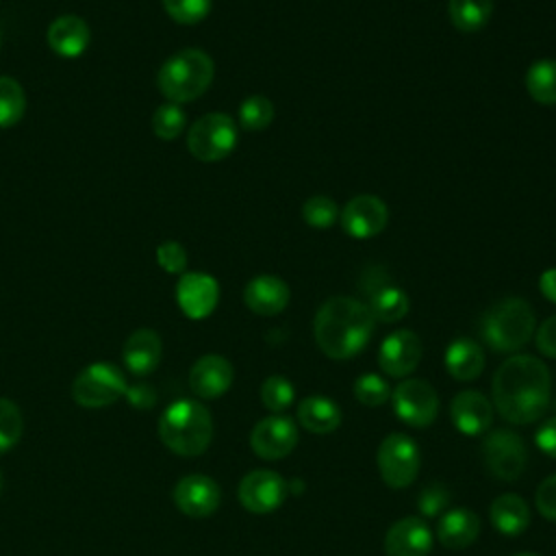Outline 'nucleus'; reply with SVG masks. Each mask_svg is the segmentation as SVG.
Segmentation results:
<instances>
[{
  "instance_id": "obj_14",
  "label": "nucleus",
  "mask_w": 556,
  "mask_h": 556,
  "mask_svg": "<svg viewBox=\"0 0 556 556\" xmlns=\"http://www.w3.org/2000/svg\"><path fill=\"white\" fill-rule=\"evenodd\" d=\"M172 497L180 513L193 519H202L217 510L222 491L213 478L202 473H191L176 482Z\"/></svg>"
},
{
  "instance_id": "obj_33",
  "label": "nucleus",
  "mask_w": 556,
  "mask_h": 556,
  "mask_svg": "<svg viewBox=\"0 0 556 556\" xmlns=\"http://www.w3.org/2000/svg\"><path fill=\"white\" fill-rule=\"evenodd\" d=\"M22 437V413L9 397H0V454L9 452Z\"/></svg>"
},
{
  "instance_id": "obj_43",
  "label": "nucleus",
  "mask_w": 556,
  "mask_h": 556,
  "mask_svg": "<svg viewBox=\"0 0 556 556\" xmlns=\"http://www.w3.org/2000/svg\"><path fill=\"white\" fill-rule=\"evenodd\" d=\"M539 289H541V293H543L549 302L556 304V267H549V269H545V271L541 274V278H539Z\"/></svg>"
},
{
  "instance_id": "obj_44",
  "label": "nucleus",
  "mask_w": 556,
  "mask_h": 556,
  "mask_svg": "<svg viewBox=\"0 0 556 556\" xmlns=\"http://www.w3.org/2000/svg\"><path fill=\"white\" fill-rule=\"evenodd\" d=\"M515 556H541V554H534V552H521V554H515Z\"/></svg>"
},
{
  "instance_id": "obj_28",
  "label": "nucleus",
  "mask_w": 556,
  "mask_h": 556,
  "mask_svg": "<svg viewBox=\"0 0 556 556\" xmlns=\"http://www.w3.org/2000/svg\"><path fill=\"white\" fill-rule=\"evenodd\" d=\"M367 306H369L374 319L391 324V321H400L408 313L410 300L400 287L384 285L371 293Z\"/></svg>"
},
{
  "instance_id": "obj_37",
  "label": "nucleus",
  "mask_w": 556,
  "mask_h": 556,
  "mask_svg": "<svg viewBox=\"0 0 556 556\" xmlns=\"http://www.w3.org/2000/svg\"><path fill=\"white\" fill-rule=\"evenodd\" d=\"M167 15L178 24H198L211 11V0H163Z\"/></svg>"
},
{
  "instance_id": "obj_7",
  "label": "nucleus",
  "mask_w": 556,
  "mask_h": 556,
  "mask_svg": "<svg viewBox=\"0 0 556 556\" xmlns=\"http://www.w3.org/2000/svg\"><path fill=\"white\" fill-rule=\"evenodd\" d=\"M126 378L113 363H91L72 384V397L85 408H102L126 393Z\"/></svg>"
},
{
  "instance_id": "obj_4",
  "label": "nucleus",
  "mask_w": 556,
  "mask_h": 556,
  "mask_svg": "<svg viewBox=\"0 0 556 556\" xmlns=\"http://www.w3.org/2000/svg\"><path fill=\"white\" fill-rule=\"evenodd\" d=\"M213 74V59L204 50L185 48L161 65L156 85L169 102L182 104L200 98L211 87Z\"/></svg>"
},
{
  "instance_id": "obj_10",
  "label": "nucleus",
  "mask_w": 556,
  "mask_h": 556,
  "mask_svg": "<svg viewBox=\"0 0 556 556\" xmlns=\"http://www.w3.org/2000/svg\"><path fill=\"white\" fill-rule=\"evenodd\" d=\"M395 415L415 428L430 426L439 415V397L430 382L408 378L391 391Z\"/></svg>"
},
{
  "instance_id": "obj_2",
  "label": "nucleus",
  "mask_w": 556,
  "mask_h": 556,
  "mask_svg": "<svg viewBox=\"0 0 556 556\" xmlns=\"http://www.w3.org/2000/svg\"><path fill=\"white\" fill-rule=\"evenodd\" d=\"M319 350L334 358L345 361L363 352L374 334V315L367 304L356 298L334 295L326 300L313 324Z\"/></svg>"
},
{
  "instance_id": "obj_19",
  "label": "nucleus",
  "mask_w": 556,
  "mask_h": 556,
  "mask_svg": "<svg viewBox=\"0 0 556 556\" xmlns=\"http://www.w3.org/2000/svg\"><path fill=\"white\" fill-rule=\"evenodd\" d=\"M432 549V534L424 519L404 517L395 521L384 536L387 556H428Z\"/></svg>"
},
{
  "instance_id": "obj_21",
  "label": "nucleus",
  "mask_w": 556,
  "mask_h": 556,
  "mask_svg": "<svg viewBox=\"0 0 556 556\" xmlns=\"http://www.w3.org/2000/svg\"><path fill=\"white\" fill-rule=\"evenodd\" d=\"M46 39L59 56L74 59L80 56L89 46V26L78 15H61L48 26Z\"/></svg>"
},
{
  "instance_id": "obj_22",
  "label": "nucleus",
  "mask_w": 556,
  "mask_h": 556,
  "mask_svg": "<svg viewBox=\"0 0 556 556\" xmlns=\"http://www.w3.org/2000/svg\"><path fill=\"white\" fill-rule=\"evenodd\" d=\"M122 358L135 376L152 374L161 361V337L150 328L135 330L122 348Z\"/></svg>"
},
{
  "instance_id": "obj_45",
  "label": "nucleus",
  "mask_w": 556,
  "mask_h": 556,
  "mask_svg": "<svg viewBox=\"0 0 556 556\" xmlns=\"http://www.w3.org/2000/svg\"><path fill=\"white\" fill-rule=\"evenodd\" d=\"M0 489H2V476H0Z\"/></svg>"
},
{
  "instance_id": "obj_35",
  "label": "nucleus",
  "mask_w": 556,
  "mask_h": 556,
  "mask_svg": "<svg viewBox=\"0 0 556 556\" xmlns=\"http://www.w3.org/2000/svg\"><path fill=\"white\" fill-rule=\"evenodd\" d=\"M354 395L365 406H382L391 397V387L378 374H363L354 382Z\"/></svg>"
},
{
  "instance_id": "obj_26",
  "label": "nucleus",
  "mask_w": 556,
  "mask_h": 556,
  "mask_svg": "<svg viewBox=\"0 0 556 556\" xmlns=\"http://www.w3.org/2000/svg\"><path fill=\"white\" fill-rule=\"evenodd\" d=\"M491 523L508 536L521 534L530 526V508L523 497L515 493H504L493 500L491 510H489Z\"/></svg>"
},
{
  "instance_id": "obj_1",
  "label": "nucleus",
  "mask_w": 556,
  "mask_h": 556,
  "mask_svg": "<svg viewBox=\"0 0 556 556\" xmlns=\"http://www.w3.org/2000/svg\"><path fill=\"white\" fill-rule=\"evenodd\" d=\"M552 378L543 361L530 354L506 358L493 376V402L497 413L517 426L541 419L549 404Z\"/></svg>"
},
{
  "instance_id": "obj_38",
  "label": "nucleus",
  "mask_w": 556,
  "mask_h": 556,
  "mask_svg": "<svg viewBox=\"0 0 556 556\" xmlns=\"http://www.w3.org/2000/svg\"><path fill=\"white\" fill-rule=\"evenodd\" d=\"M447 504H450V491L443 484H430L417 497V508L426 517H437Z\"/></svg>"
},
{
  "instance_id": "obj_27",
  "label": "nucleus",
  "mask_w": 556,
  "mask_h": 556,
  "mask_svg": "<svg viewBox=\"0 0 556 556\" xmlns=\"http://www.w3.org/2000/svg\"><path fill=\"white\" fill-rule=\"evenodd\" d=\"M495 0H450L447 11L452 24L463 33H476L486 26L493 15Z\"/></svg>"
},
{
  "instance_id": "obj_15",
  "label": "nucleus",
  "mask_w": 556,
  "mask_h": 556,
  "mask_svg": "<svg viewBox=\"0 0 556 556\" xmlns=\"http://www.w3.org/2000/svg\"><path fill=\"white\" fill-rule=\"evenodd\" d=\"M421 339L413 330L402 328L382 341L378 350V365L387 376L404 378L415 371L421 361Z\"/></svg>"
},
{
  "instance_id": "obj_5",
  "label": "nucleus",
  "mask_w": 556,
  "mask_h": 556,
  "mask_svg": "<svg viewBox=\"0 0 556 556\" xmlns=\"http://www.w3.org/2000/svg\"><path fill=\"white\" fill-rule=\"evenodd\" d=\"M534 311L521 298H504L495 302L480 321L484 343L495 352H515L534 334Z\"/></svg>"
},
{
  "instance_id": "obj_3",
  "label": "nucleus",
  "mask_w": 556,
  "mask_h": 556,
  "mask_svg": "<svg viewBox=\"0 0 556 556\" xmlns=\"http://www.w3.org/2000/svg\"><path fill=\"white\" fill-rule=\"evenodd\" d=\"M159 437L174 454H202L213 437V419L208 408L195 400H176L159 419Z\"/></svg>"
},
{
  "instance_id": "obj_41",
  "label": "nucleus",
  "mask_w": 556,
  "mask_h": 556,
  "mask_svg": "<svg viewBox=\"0 0 556 556\" xmlns=\"http://www.w3.org/2000/svg\"><path fill=\"white\" fill-rule=\"evenodd\" d=\"M536 348L541 354L556 358V315L547 317L536 330Z\"/></svg>"
},
{
  "instance_id": "obj_18",
  "label": "nucleus",
  "mask_w": 556,
  "mask_h": 556,
  "mask_svg": "<svg viewBox=\"0 0 556 556\" xmlns=\"http://www.w3.org/2000/svg\"><path fill=\"white\" fill-rule=\"evenodd\" d=\"M450 417L463 434L478 437L491 428L493 404L480 391L467 389V391H460L454 395V400L450 404Z\"/></svg>"
},
{
  "instance_id": "obj_40",
  "label": "nucleus",
  "mask_w": 556,
  "mask_h": 556,
  "mask_svg": "<svg viewBox=\"0 0 556 556\" xmlns=\"http://www.w3.org/2000/svg\"><path fill=\"white\" fill-rule=\"evenodd\" d=\"M534 504L539 508V513L549 519V521H556V473L545 478L539 489H536V495H534Z\"/></svg>"
},
{
  "instance_id": "obj_42",
  "label": "nucleus",
  "mask_w": 556,
  "mask_h": 556,
  "mask_svg": "<svg viewBox=\"0 0 556 556\" xmlns=\"http://www.w3.org/2000/svg\"><path fill=\"white\" fill-rule=\"evenodd\" d=\"M536 445L547 456L556 458V417H549L539 430H536Z\"/></svg>"
},
{
  "instance_id": "obj_29",
  "label": "nucleus",
  "mask_w": 556,
  "mask_h": 556,
  "mask_svg": "<svg viewBox=\"0 0 556 556\" xmlns=\"http://www.w3.org/2000/svg\"><path fill=\"white\" fill-rule=\"evenodd\" d=\"M526 89L541 104H556V59H539L526 72Z\"/></svg>"
},
{
  "instance_id": "obj_31",
  "label": "nucleus",
  "mask_w": 556,
  "mask_h": 556,
  "mask_svg": "<svg viewBox=\"0 0 556 556\" xmlns=\"http://www.w3.org/2000/svg\"><path fill=\"white\" fill-rule=\"evenodd\" d=\"M271 119H274V104L269 98L261 93L248 96L239 106V124L245 130H252V132L263 130L271 124Z\"/></svg>"
},
{
  "instance_id": "obj_36",
  "label": "nucleus",
  "mask_w": 556,
  "mask_h": 556,
  "mask_svg": "<svg viewBox=\"0 0 556 556\" xmlns=\"http://www.w3.org/2000/svg\"><path fill=\"white\" fill-rule=\"evenodd\" d=\"M295 397V391H293V384L285 378V376H269L263 387H261V400H263V406L274 410V413H280L285 408H289V404L293 402Z\"/></svg>"
},
{
  "instance_id": "obj_12",
  "label": "nucleus",
  "mask_w": 556,
  "mask_h": 556,
  "mask_svg": "<svg viewBox=\"0 0 556 556\" xmlns=\"http://www.w3.org/2000/svg\"><path fill=\"white\" fill-rule=\"evenodd\" d=\"M250 445L256 456L265 460H278L293 452L298 445V426L287 415L263 417L250 432Z\"/></svg>"
},
{
  "instance_id": "obj_17",
  "label": "nucleus",
  "mask_w": 556,
  "mask_h": 556,
  "mask_svg": "<svg viewBox=\"0 0 556 556\" xmlns=\"http://www.w3.org/2000/svg\"><path fill=\"white\" fill-rule=\"evenodd\" d=\"M235 371L228 358L219 354L200 356L189 371V387L202 400H213L224 395L232 384Z\"/></svg>"
},
{
  "instance_id": "obj_24",
  "label": "nucleus",
  "mask_w": 556,
  "mask_h": 556,
  "mask_svg": "<svg viewBox=\"0 0 556 556\" xmlns=\"http://www.w3.org/2000/svg\"><path fill=\"white\" fill-rule=\"evenodd\" d=\"M445 369L452 378L460 382H469L478 378L484 369V352L482 348L467 337L454 339L445 350Z\"/></svg>"
},
{
  "instance_id": "obj_9",
  "label": "nucleus",
  "mask_w": 556,
  "mask_h": 556,
  "mask_svg": "<svg viewBox=\"0 0 556 556\" xmlns=\"http://www.w3.org/2000/svg\"><path fill=\"white\" fill-rule=\"evenodd\" d=\"M482 460L491 476L500 480H517L526 469L528 450L517 432L497 428L482 441Z\"/></svg>"
},
{
  "instance_id": "obj_32",
  "label": "nucleus",
  "mask_w": 556,
  "mask_h": 556,
  "mask_svg": "<svg viewBox=\"0 0 556 556\" xmlns=\"http://www.w3.org/2000/svg\"><path fill=\"white\" fill-rule=\"evenodd\" d=\"M185 126H187V115L180 109V104H174V102L161 104L152 115V130L156 137L165 141L176 139L185 130Z\"/></svg>"
},
{
  "instance_id": "obj_46",
  "label": "nucleus",
  "mask_w": 556,
  "mask_h": 556,
  "mask_svg": "<svg viewBox=\"0 0 556 556\" xmlns=\"http://www.w3.org/2000/svg\"><path fill=\"white\" fill-rule=\"evenodd\" d=\"M0 43H2V35H0Z\"/></svg>"
},
{
  "instance_id": "obj_16",
  "label": "nucleus",
  "mask_w": 556,
  "mask_h": 556,
  "mask_svg": "<svg viewBox=\"0 0 556 556\" xmlns=\"http://www.w3.org/2000/svg\"><path fill=\"white\" fill-rule=\"evenodd\" d=\"M176 300L180 311L191 319H204L213 313L219 300V285L213 276L200 271H187L178 280Z\"/></svg>"
},
{
  "instance_id": "obj_30",
  "label": "nucleus",
  "mask_w": 556,
  "mask_h": 556,
  "mask_svg": "<svg viewBox=\"0 0 556 556\" xmlns=\"http://www.w3.org/2000/svg\"><path fill=\"white\" fill-rule=\"evenodd\" d=\"M26 111L22 85L11 76H0V128L15 126Z\"/></svg>"
},
{
  "instance_id": "obj_34",
  "label": "nucleus",
  "mask_w": 556,
  "mask_h": 556,
  "mask_svg": "<svg viewBox=\"0 0 556 556\" xmlns=\"http://www.w3.org/2000/svg\"><path fill=\"white\" fill-rule=\"evenodd\" d=\"M302 217L313 228H328L339 219V206L328 195H313L304 202Z\"/></svg>"
},
{
  "instance_id": "obj_20",
  "label": "nucleus",
  "mask_w": 556,
  "mask_h": 556,
  "mask_svg": "<svg viewBox=\"0 0 556 556\" xmlns=\"http://www.w3.org/2000/svg\"><path fill=\"white\" fill-rule=\"evenodd\" d=\"M289 287L282 278L278 276H256L252 278L245 289H243V302L250 311H254L256 315H278L287 308L289 304Z\"/></svg>"
},
{
  "instance_id": "obj_6",
  "label": "nucleus",
  "mask_w": 556,
  "mask_h": 556,
  "mask_svg": "<svg viewBox=\"0 0 556 556\" xmlns=\"http://www.w3.org/2000/svg\"><path fill=\"white\" fill-rule=\"evenodd\" d=\"M237 146V124L226 113H206L187 132L189 152L204 163L226 159Z\"/></svg>"
},
{
  "instance_id": "obj_39",
  "label": "nucleus",
  "mask_w": 556,
  "mask_h": 556,
  "mask_svg": "<svg viewBox=\"0 0 556 556\" xmlns=\"http://www.w3.org/2000/svg\"><path fill=\"white\" fill-rule=\"evenodd\" d=\"M156 261L167 274H182L187 267V252L176 241H165L156 250Z\"/></svg>"
},
{
  "instance_id": "obj_13",
  "label": "nucleus",
  "mask_w": 556,
  "mask_h": 556,
  "mask_svg": "<svg viewBox=\"0 0 556 556\" xmlns=\"http://www.w3.org/2000/svg\"><path fill=\"white\" fill-rule=\"evenodd\" d=\"M341 228L352 239H371L380 235L389 222V208L378 195H356L339 213Z\"/></svg>"
},
{
  "instance_id": "obj_23",
  "label": "nucleus",
  "mask_w": 556,
  "mask_h": 556,
  "mask_svg": "<svg viewBox=\"0 0 556 556\" xmlns=\"http://www.w3.org/2000/svg\"><path fill=\"white\" fill-rule=\"evenodd\" d=\"M478 534H480V519L476 513L467 508L447 510L437 526V539L441 541V545L450 549H463L471 545L478 539Z\"/></svg>"
},
{
  "instance_id": "obj_8",
  "label": "nucleus",
  "mask_w": 556,
  "mask_h": 556,
  "mask_svg": "<svg viewBox=\"0 0 556 556\" xmlns=\"http://www.w3.org/2000/svg\"><path fill=\"white\" fill-rule=\"evenodd\" d=\"M376 460H378L382 480L391 489L408 486L417 478L419 465H421L417 443L404 432L387 434L378 447Z\"/></svg>"
},
{
  "instance_id": "obj_25",
  "label": "nucleus",
  "mask_w": 556,
  "mask_h": 556,
  "mask_svg": "<svg viewBox=\"0 0 556 556\" xmlns=\"http://www.w3.org/2000/svg\"><path fill=\"white\" fill-rule=\"evenodd\" d=\"M298 421L313 434H328L341 424V408L326 395H308L298 404Z\"/></svg>"
},
{
  "instance_id": "obj_11",
  "label": "nucleus",
  "mask_w": 556,
  "mask_h": 556,
  "mask_svg": "<svg viewBox=\"0 0 556 556\" xmlns=\"http://www.w3.org/2000/svg\"><path fill=\"white\" fill-rule=\"evenodd\" d=\"M289 493L285 478L269 469H254L239 482V502L245 510L265 515L276 510Z\"/></svg>"
}]
</instances>
